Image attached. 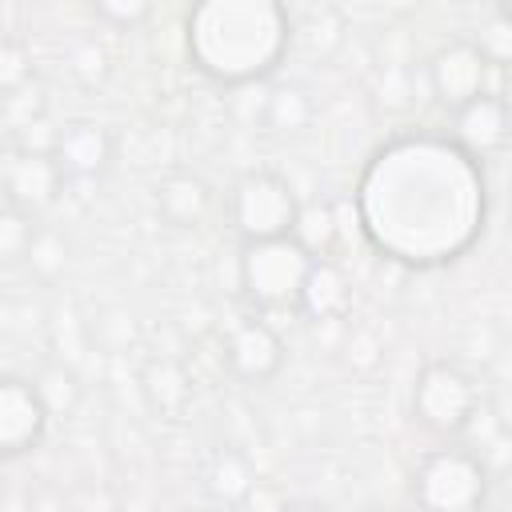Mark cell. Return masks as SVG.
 <instances>
[{"mask_svg": "<svg viewBox=\"0 0 512 512\" xmlns=\"http://www.w3.org/2000/svg\"><path fill=\"white\" fill-rule=\"evenodd\" d=\"M364 240L404 268H444L484 232V164L440 132L384 140L352 192Z\"/></svg>", "mask_w": 512, "mask_h": 512, "instance_id": "1", "label": "cell"}, {"mask_svg": "<svg viewBox=\"0 0 512 512\" xmlns=\"http://www.w3.org/2000/svg\"><path fill=\"white\" fill-rule=\"evenodd\" d=\"M60 184H64V176H60V168H56L52 156H44V152L20 156V160L12 164V172H8L12 208H20V212L32 216L36 208H44V204L60 192Z\"/></svg>", "mask_w": 512, "mask_h": 512, "instance_id": "13", "label": "cell"}, {"mask_svg": "<svg viewBox=\"0 0 512 512\" xmlns=\"http://www.w3.org/2000/svg\"><path fill=\"white\" fill-rule=\"evenodd\" d=\"M36 244V228H32V216L20 212V208H0V260H16V256H28Z\"/></svg>", "mask_w": 512, "mask_h": 512, "instance_id": "18", "label": "cell"}, {"mask_svg": "<svg viewBox=\"0 0 512 512\" xmlns=\"http://www.w3.org/2000/svg\"><path fill=\"white\" fill-rule=\"evenodd\" d=\"M48 416L52 412L32 380L0 372V456H24L28 448H36Z\"/></svg>", "mask_w": 512, "mask_h": 512, "instance_id": "8", "label": "cell"}, {"mask_svg": "<svg viewBox=\"0 0 512 512\" xmlns=\"http://www.w3.org/2000/svg\"><path fill=\"white\" fill-rule=\"evenodd\" d=\"M224 360L244 384H264L284 364V340L264 320H240L224 340Z\"/></svg>", "mask_w": 512, "mask_h": 512, "instance_id": "9", "label": "cell"}, {"mask_svg": "<svg viewBox=\"0 0 512 512\" xmlns=\"http://www.w3.org/2000/svg\"><path fill=\"white\" fill-rule=\"evenodd\" d=\"M96 12H100V16H112V20H128V24H132V20H144L152 8H148V4H96Z\"/></svg>", "mask_w": 512, "mask_h": 512, "instance_id": "19", "label": "cell"}, {"mask_svg": "<svg viewBox=\"0 0 512 512\" xmlns=\"http://www.w3.org/2000/svg\"><path fill=\"white\" fill-rule=\"evenodd\" d=\"M308 268H312V256L292 236L252 240L240 248L236 280L256 308H296Z\"/></svg>", "mask_w": 512, "mask_h": 512, "instance_id": "3", "label": "cell"}, {"mask_svg": "<svg viewBox=\"0 0 512 512\" xmlns=\"http://www.w3.org/2000/svg\"><path fill=\"white\" fill-rule=\"evenodd\" d=\"M56 168L60 176H96L108 160V136L96 124H72L56 140Z\"/></svg>", "mask_w": 512, "mask_h": 512, "instance_id": "14", "label": "cell"}, {"mask_svg": "<svg viewBox=\"0 0 512 512\" xmlns=\"http://www.w3.org/2000/svg\"><path fill=\"white\" fill-rule=\"evenodd\" d=\"M348 304H352V284H348L344 268H340L332 256L312 260L296 308H300L304 316H312V320H336V316L348 312Z\"/></svg>", "mask_w": 512, "mask_h": 512, "instance_id": "12", "label": "cell"}, {"mask_svg": "<svg viewBox=\"0 0 512 512\" xmlns=\"http://www.w3.org/2000/svg\"><path fill=\"white\" fill-rule=\"evenodd\" d=\"M448 140L452 144H460L472 160H488V156H496L500 148H504V140H508V104H504V96H496V92H484V96H476V100H468L464 108H456L452 112V132H448Z\"/></svg>", "mask_w": 512, "mask_h": 512, "instance_id": "10", "label": "cell"}, {"mask_svg": "<svg viewBox=\"0 0 512 512\" xmlns=\"http://www.w3.org/2000/svg\"><path fill=\"white\" fill-rule=\"evenodd\" d=\"M412 496L420 512H480L488 496V468L468 448H436L420 460Z\"/></svg>", "mask_w": 512, "mask_h": 512, "instance_id": "4", "label": "cell"}, {"mask_svg": "<svg viewBox=\"0 0 512 512\" xmlns=\"http://www.w3.org/2000/svg\"><path fill=\"white\" fill-rule=\"evenodd\" d=\"M412 412L436 436H460L480 412V384L452 360H432L412 384Z\"/></svg>", "mask_w": 512, "mask_h": 512, "instance_id": "5", "label": "cell"}, {"mask_svg": "<svg viewBox=\"0 0 512 512\" xmlns=\"http://www.w3.org/2000/svg\"><path fill=\"white\" fill-rule=\"evenodd\" d=\"M488 72H492V60L484 56L480 44H472V40H448L428 60V88H432L436 104H444L448 112H456L468 100H476V96L488 92Z\"/></svg>", "mask_w": 512, "mask_h": 512, "instance_id": "7", "label": "cell"}, {"mask_svg": "<svg viewBox=\"0 0 512 512\" xmlns=\"http://www.w3.org/2000/svg\"><path fill=\"white\" fill-rule=\"evenodd\" d=\"M156 208L172 228H200L212 212V188L196 172H168L156 184Z\"/></svg>", "mask_w": 512, "mask_h": 512, "instance_id": "11", "label": "cell"}, {"mask_svg": "<svg viewBox=\"0 0 512 512\" xmlns=\"http://www.w3.org/2000/svg\"><path fill=\"white\" fill-rule=\"evenodd\" d=\"M208 492L220 504H240L252 492V468H248V460L236 456V452H216L212 456V468H208Z\"/></svg>", "mask_w": 512, "mask_h": 512, "instance_id": "16", "label": "cell"}, {"mask_svg": "<svg viewBox=\"0 0 512 512\" xmlns=\"http://www.w3.org/2000/svg\"><path fill=\"white\" fill-rule=\"evenodd\" d=\"M292 240L312 256L324 260L336 244V212L328 200H308L296 208V224H292Z\"/></svg>", "mask_w": 512, "mask_h": 512, "instance_id": "15", "label": "cell"}, {"mask_svg": "<svg viewBox=\"0 0 512 512\" xmlns=\"http://www.w3.org/2000/svg\"><path fill=\"white\" fill-rule=\"evenodd\" d=\"M308 120H312V104H308V96L300 88H276L268 96L264 124L272 132H300V128H308Z\"/></svg>", "mask_w": 512, "mask_h": 512, "instance_id": "17", "label": "cell"}, {"mask_svg": "<svg viewBox=\"0 0 512 512\" xmlns=\"http://www.w3.org/2000/svg\"><path fill=\"white\" fill-rule=\"evenodd\" d=\"M192 64L216 84H252L276 72L292 20L276 0H204L184 20Z\"/></svg>", "mask_w": 512, "mask_h": 512, "instance_id": "2", "label": "cell"}, {"mask_svg": "<svg viewBox=\"0 0 512 512\" xmlns=\"http://www.w3.org/2000/svg\"><path fill=\"white\" fill-rule=\"evenodd\" d=\"M280 512H328L324 504H308V500H300V504H288V508H280Z\"/></svg>", "mask_w": 512, "mask_h": 512, "instance_id": "20", "label": "cell"}, {"mask_svg": "<svg viewBox=\"0 0 512 512\" xmlns=\"http://www.w3.org/2000/svg\"><path fill=\"white\" fill-rule=\"evenodd\" d=\"M296 208H300V200H296L292 184H288L280 172H264V168L244 172V176L232 184V200H228L232 228L240 232L244 244L292 236Z\"/></svg>", "mask_w": 512, "mask_h": 512, "instance_id": "6", "label": "cell"}]
</instances>
